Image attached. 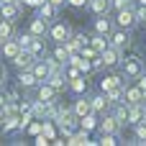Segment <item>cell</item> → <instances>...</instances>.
<instances>
[{
  "label": "cell",
  "mask_w": 146,
  "mask_h": 146,
  "mask_svg": "<svg viewBox=\"0 0 146 146\" xmlns=\"http://www.w3.org/2000/svg\"><path fill=\"white\" fill-rule=\"evenodd\" d=\"M69 36H72V26H69L67 21H51V23H49L46 38H51L54 44H64Z\"/></svg>",
  "instance_id": "cell-1"
},
{
  "label": "cell",
  "mask_w": 146,
  "mask_h": 146,
  "mask_svg": "<svg viewBox=\"0 0 146 146\" xmlns=\"http://www.w3.org/2000/svg\"><path fill=\"white\" fill-rule=\"evenodd\" d=\"M144 72H146L144 62H141L139 56H128V59H123V77H126V80H139Z\"/></svg>",
  "instance_id": "cell-2"
},
{
  "label": "cell",
  "mask_w": 146,
  "mask_h": 146,
  "mask_svg": "<svg viewBox=\"0 0 146 146\" xmlns=\"http://www.w3.org/2000/svg\"><path fill=\"white\" fill-rule=\"evenodd\" d=\"M133 8H136V5H133ZM133 8L115 10V18H113V21H115V26H118V28H126V31H131V28L139 23V21H136V10H133Z\"/></svg>",
  "instance_id": "cell-3"
},
{
  "label": "cell",
  "mask_w": 146,
  "mask_h": 146,
  "mask_svg": "<svg viewBox=\"0 0 146 146\" xmlns=\"http://www.w3.org/2000/svg\"><path fill=\"white\" fill-rule=\"evenodd\" d=\"M108 41H110V46H115V49L126 51V49L131 46V31H126V28H118V26H115V28L110 31Z\"/></svg>",
  "instance_id": "cell-4"
},
{
  "label": "cell",
  "mask_w": 146,
  "mask_h": 146,
  "mask_svg": "<svg viewBox=\"0 0 146 146\" xmlns=\"http://www.w3.org/2000/svg\"><path fill=\"white\" fill-rule=\"evenodd\" d=\"M100 59H103V67H105V69H115L118 64H123V51L108 44V49L100 51Z\"/></svg>",
  "instance_id": "cell-5"
},
{
  "label": "cell",
  "mask_w": 146,
  "mask_h": 146,
  "mask_svg": "<svg viewBox=\"0 0 146 146\" xmlns=\"http://www.w3.org/2000/svg\"><path fill=\"white\" fill-rule=\"evenodd\" d=\"M98 131H100V133H118V136H121L123 123H121L113 113H103V115H100V126H98Z\"/></svg>",
  "instance_id": "cell-6"
},
{
  "label": "cell",
  "mask_w": 146,
  "mask_h": 146,
  "mask_svg": "<svg viewBox=\"0 0 146 146\" xmlns=\"http://www.w3.org/2000/svg\"><path fill=\"white\" fill-rule=\"evenodd\" d=\"M115 28V21L108 15V13H103V15H95V21H92V31L95 33H103V36H110V31Z\"/></svg>",
  "instance_id": "cell-7"
},
{
  "label": "cell",
  "mask_w": 146,
  "mask_h": 146,
  "mask_svg": "<svg viewBox=\"0 0 146 146\" xmlns=\"http://www.w3.org/2000/svg\"><path fill=\"white\" fill-rule=\"evenodd\" d=\"M33 62H36V56H33L28 49H21V51L10 59V64H13L15 69H31V67H33Z\"/></svg>",
  "instance_id": "cell-8"
},
{
  "label": "cell",
  "mask_w": 146,
  "mask_h": 146,
  "mask_svg": "<svg viewBox=\"0 0 146 146\" xmlns=\"http://www.w3.org/2000/svg\"><path fill=\"white\" fill-rule=\"evenodd\" d=\"M41 82L36 80V74L31 72V69H18V87H23V90H36Z\"/></svg>",
  "instance_id": "cell-9"
},
{
  "label": "cell",
  "mask_w": 146,
  "mask_h": 146,
  "mask_svg": "<svg viewBox=\"0 0 146 146\" xmlns=\"http://www.w3.org/2000/svg\"><path fill=\"white\" fill-rule=\"evenodd\" d=\"M31 72L36 74V80H38V82H46V80H49V74H51V67H49L46 56L36 59V62H33V67H31Z\"/></svg>",
  "instance_id": "cell-10"
},
{
  "label": "cell",
  "mask_w": 146,
  "mask_h": 146,
  "mask_svg": "<svg viewBox=\"0 0 146 146\" xmlns=\"http://www.w3.org/2000/svg\"><path fill=\"white\" fill-rule=\"evenodd\" d=\"M90 103H92V113H98V115L108 113V108H110V100H108V95L103 90L98 95H90Z\"/></svg>",
  "instance_id": "cell-11"
},
{
  "label": "cell",
  "mask_w": 146,
  "mask_h": 146,
  "mask_svg": "<svg viewBox=\"0 0 146 146\" xmlns=\"http://www.w3.org/2000/svg\"><path fill=\"white\" fill-rule=\"evenodd\" d=\"M72 110H74V115H77V118H82V115L92 113V103H90V95H77V100H74Z\"/></svg>",
  "instance_id": "cell-12"
},
{
  "label": "cell",
  "mask_w": 146,
  "mask_h": 146,
  "mask_svg": "<svg viewBox=\"0 0 146 146\" xmlns=\"http://www.w3.org/2000/svg\"><path fill=\"white\" fill-rule=\"evenodd\" d=\"M18 15H21V3H3V5H0V18L15 23Z\"/></svg>",
  "instance_id": "cell-13"
},
{
  "label": "cell",
  "mask_w": 146,
  "mask_h": 146,
  "mask_svg": "<svg viewBox=\"0 0 146 146\" xmlns=\"http://www.w3.org/2000/svg\"><path fill=\"white\" fill-rule=\"evenodd\" d=\"M18 51H21V46H18L15 36H13V38H5V41L0 44V56H3V59H8V62H10Z\"/></svg>",
  "instance_id": "cell-14"
},
{
  "label": "cell",
  "mask_w": 146,
  "mask_h": 146,
  "mask_svg": "<svg viewBox=\"0 0 146 146\" xmlns=\"http://www.w3.org/2000/svg\"><path fill=\"white\" fill-rule=\"evenodd\" d=\"M126 103L128 105H139V103H146L144 90L139 85H126Z\"/></svg>",
  "instance_id": "cell-15"
},
{
  "label": "cell",
  "mask_w": 146,
  "mask_h": 146,
  "mask_svg": "<svg viewBox=\"0 0 146 146\" xmlns=\"http://www.w3.org/2000/svg\"><path fill=\"white\" fill-rule=\"evenodd\" d=\"M67 144L69 146H90V144H98V141H90V131H85V128H77L69 139H67Z\"/></svg>",
  "instance_id": "cell-16"
},
{
  "label": "cell",
  "mask_w": 146,
  "mask_h": 146,
  "mask_svg": "<svg viewBox=\"0 0 146 146\" xmlns=\"http://www.w3.org/2000/svg\"><path fill=\"white\" fill-rule=\"evenodd\" d=\"M59 98V92L49 85V82H41L38 87H36V100H44V103H49V100H56Z\"/></svg>",
  "instance_id": "cell-17"
},
{
  "label": "cell",
  "mask_w": 146,
  "mask_h": 146,
  "mask_svg": "<svg viewBox=\"0 0 146 146\" xmlns=\"http://www.w3.org/2000/svg\"><path fill=\"white\" fill-rule=\"evenodd\" d=\"M144 121V103L139 105H128V113H126V126H136Z\"/></svg>",
  "instance_id": "cell-18"
},
{
  "label": "cell",
  "mask_w": 146,
  "mask_h": 146,
  "mask_svg": "<svg viewBox=\"0 0 146 146\" xmlns=\"http://www.w3.org/2000/svg\"><path fill=\"white\" fill-rule=\"evenodd\" d=\"M56 13H59V8L54 5V3H49V0H44L41 5H38V15L44 18V21H56Z\"/></svg>",
  "instance_id": "cell-19"
},
{
  "label": "cell",
  "mask_w": 146,
  "mask_h": 146,
  "mask_svg": "<svg viewBox=\"0 0 146 146\" xmlns=\"http://www.w3.org/2000/svg\"><path fill=\"white\" fill-rule=\"evenodd\" d=\"M87 8H90L92 15H103V13H110L113 3L110 0H87Z\"/></svg>",
  "instance_id": "cell-20"
},
{
  "label": "cell",
  "mask_w": 146,
  "mask_h": 146,
  "mask_svg": "<svg viewBox=\"0 0 146 146\" xmlns=\"http://www.w3.org/2000/svg\"><path fill=\"white\" fill-rule=\"evenodd\" d=\"M28 31H31L33 36H46V31H49V21H44L41 15H36V18H31Z\"/></svg>",
  "instance_id": "cell-21"
},
{
  "label": "cell",
  "mask_w": 146,
  "mask_h": 146,
  "mask_svg": "<svg viewBox=\"0 0 146 146\" xmlns=\"http://www.w3.org/2000/svg\"><path fill=\"white\" fill-rule=\"evenodd\" d=\"M98 126H100V115L98 113H87V115L80 118V128H85V131H98Z\"/></svg>",
  "instance_id": "cell-22"
},
{
  "label": "cell",
  "mask_w": 146,
  "mask_h": 146,
  "mask_svg": "<svg viewBox=\"0 0 146 146\" xmlns=\"http://www.w3.org/2000/svg\"><path fill=\"white\" fill-rule=\"evenodd\" d=\"M28 51H31L36 59L46 56V54H49V49H46V44H44V36H36V38H33V44L28 46Z\"/></svg>",
  "instance_id": "cell-23"
},
{
  "label": "cell",
  "mask_w": 146,
  "mask_h": 146,
  "mask_svg": "<svg viewBox=\"0 0 146 146\" xmlns=\"http://www.w3.org/2000/svg\"><path fill=\"white\" fill-rule=\"evenodd\" d=\"M123 80H126V77H118V74H108V77H103V80H100V90H103V92H108V90H113V87L123 85Z\"/></svg>",
  "instance_id": "cell-24"
},
{
  "label": "cell",
  "mask_w": 146,
  "mask_h": 146,
  "mask_svg": "<svg viewBox=\"0 0 146 146\" xmlns=\"http://www.w3.org/2000/svg\"><path fill=\"white\" fill-rule=\"evenodd\" d=\"M108 44H110V41H108V36H103V33H92V36H90V46H92L98 54H100V51H105V49H108Z\"/></svg>",
  "instance_id": "cell-25"
},
{
  "label": "cell",
  "mask_w": 146,
  "mask_h": 146,
  "mask_svg": "<svg viewBox=\"0 0 146 146\" xmlns=\"http://www.w3.org/2000/svg\"><path fill=\"white\" fill-rule=\"evenodd\" d=\"M67 85H69V90H72L74 95H85V92H87V80H85V74H82V77H74V80H69Z\"/></svg>",
  "instance_id": "cell-26"
},
{
  "label": "cell",
  "mask_w": 146,
  "mask_h": 146,
  "mask_svg": "<svg viewBox=\"0 0 146 146\" xmlns=\"http://www.w3.org/2000/svg\"><path fill=\"white\" fill-rule=\"evenodd\" d=\"M51 56H54L59 64H64V67H67V59H69V49H67L64 44H56V46L51 49Z\"/></svg>",
  "instance_id": "cell-27"
},
{
  "label": "cell",
  "mask_w": 146,
  "mask_h": 146,
  "mask_svg": "<svg viewBox=\"0 0 146 146\" xmlns=\"http://www.w3.org/2000/svg\"><path fill=\"white\" fill-rule=\"evenodd\" d=\"M13 36H15L13 21H5V18H0V38L5 41V38H13Z\"/></svg>",
  "instance_id": "cell-28"
},
{
  "label": "cell",
  "mask_w": 146,
  "mask_h": 146,
  "mask_svg": "<svg viewBox=\"0 0 146 146\" xmlns=\"http://www.w3.org/2000/svg\"><path fill=\"white\" fill-rule=\"evenodd\" d=\"M33 38H36V36H33L31 31H26V33H15V41H18L21 49H28V46L33 44Z\"/></svg>",
  "instance_id": "cell-29"
},
{
  "label": "cell",
  "mask_w": 146,
  "mask_h": 146,
  "mask_svg": "<svg viewBox=\"0 0 146 146\" xmlns=\"http://www.w3.org/2000/svg\"><path fill=\"white\" fill-rule=\"evenodd\" d=\"M133 136H136V144H146V121L133 126Z\"/></svg>",
  "instance_id": "cell-30"
},
{
  "label": "cell",
  "mask_w": 146,
  "mask_h": 146,
  "mask_svg": "<svg viewBox=\"0 0 146 146\" xmlns=\"http://www.w3.org/2000/svg\"><path fill=\"white\" fill-rule=\"evenodd\" d=\"M98 144L115 146V144H121V136H118V133H100V141H98Z\"/></svg>",
  "instance_id": "cell-31"
},
{
  "label": "cell",
  "mask_w": 146,
  "mask_h": 146,
  "mask_svg": "<svg viewBox=\"0 0 146 146\" xmlns=\"http://www.w3.org/2000/svg\"><path fill=\"white\" fill-rule=\"evenodd\" d=\"M133 10H136V21H139V23H146V3L136 5Z\"/></svg>",
  "instance_id": "cell-32"
},
{
  "label": "cell",
  "mask_w": 146,
  "mask_h": 146,
  "mask_svg": "<svg viewBox=\"0 0 146 146\" xmlns=\"http://www.w3.org/2000/svg\"><path fill=\"white\" fill-rule=\"evenodd\" d=\"M113 10H123V8H133V0H110Z\"/></svg>",
  "instance_id": "cell-33"
},
{
  "label": "cell",
  "mask_w": 146,
  "mask_h": 146,
  "mask_svg": "<svg viewBox=\"0 0 146 146\" xmlns=\"http://www.w3.org/2000/svg\"><path fill=\"white\" fill-rule=\"evenodd\" d=\"M67 5H72V8H87V0H67Z\"/></svg>",
  "instance_id": "cell-34"
},
{
  "label": "cell",
  "mask_w": 146,
  "mask_h": 146,
  "mask_svg": "<svg viewBox=\"0 0 146 146\" xmlns=\"http://www.w3.org/2000/svg\"><path fill=\"white\" fill-rule=\"evenodd\" d=\"M8 103H10V98H8V95H5V92H0V108H5V105H8Z\"/></svg>",
  "instance_id": "cell-35"
},
{
  "label": "cell",
  "mask_w": 146,
  "mask_h": 146,
  "mask_svg": "<svg viewBox=\"0 0 146 146\" xmlns=\"http://www.w3.org/2000/svg\"><path fill=\"white\" fill-rule=\"evenodd\" d=\"M5 80H8V72H5V67L0 64V85H5Z\"/></svg>",
  "instance_id": "cell-36"
},
{
  "label": "cell",
  "mask_w": 146,
  "mask_h": 146,
  "mask_svg": "<svg viewBox=\"0 0 146 146\" xmlns=\"http://www.w3.org/2000/svg\"><path fill=\"white\" fill-rule=\"evenodd\" d=\"M49 3H54L56 8H62V5H67V0H49Z\"/></svg>",
  "instance_id": "cell-37"
},
{
  "label": "cell",
  "mask_w": 146,
  "mask_h": 146,
  "mask_svg": "<svg viewBox=\"0 0 146 146\" xmlns=\"http://www.w3.org/2000/svg\"><path fill=\"white\" fill-rule=\"evenodd\" d=\"M3 3H21V0H3ZM3 3H0V5H3ZM21 5H23V3H21Z\"/></svg>",
  "instance_id": "cell-38"
},
{
  "label": "cell",
  "mask_w": 146,
  "mask_h": 146,
  "mask_svg": "<svg viewBox=\"0 0 146 146\" xmlns=\"http://www.w3.org/2000/svg\"><path fill=\"white\" fill-rule=\"evenodd\" d=\"M144 121H146V103H144Z\"/></svg>",
  "instance_id": "cell-39"
},
{
  "label": "cell",
  "mask_w": 146,
  "mask_h": 146,
  "mask_svg": "<svg viewBox=\"0 0 146 146\" xmlns=\"http://www.w3.org/2000/svg\"><path fill=\"white\" fill-rule=\"evenodd\" d=\"M0 44H3V38H0Z\"/></svg>",
  "instance_id": "cell-40"
},
{
  "label": "cell",
  "mask_w": 146,
  "mask_h": 146,
  "mask_svg": "<svg viewBox=\"0 0 146 146\" xmlns=\"http://www.w3.org/2000/svg\"><path fill=\"white\" fill-rule=\"evenodd\" d=\"M141 3H146V0H141Z\"/></svg>",
  "instance_id": "cell-41"
},
{
  "label": "cell",
  "mask_w": 146,
  "mask_h": 146,
  "mask_svg": "<svg viewBox=\"0 0 146 146\" xmlns=\"http://www.w3.org/2000/svg\"><path fill=\"white\" fill-rule=\"evenodd\" d=\"M0 3H3V0H0Z\"/></svg>",
  "instance_id": "cell-42"
}]
</instances>
